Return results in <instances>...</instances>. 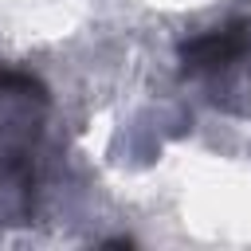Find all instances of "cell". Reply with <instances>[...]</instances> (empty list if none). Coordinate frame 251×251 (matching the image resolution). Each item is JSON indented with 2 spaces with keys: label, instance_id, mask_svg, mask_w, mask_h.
Segmentation results:
<instances>
[{
  "label": "cell",
  "instance_id": "cell-1",
  "mask_svg": "<svg viewBox=\"0 0 251 251\" xmlns=\"http://www.w3.org/2000/svg\"><path fill=\"white\" fill-rule=\"evenodd\" d=\"M247 51H251V20H231L180 43V63L188 75H220L231 71Z\"/></svg>",
  "mask_w": 251,
  "mask_h": 251
}]
</instances>
